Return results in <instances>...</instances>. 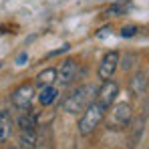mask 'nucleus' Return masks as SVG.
Listing matches in <instances>:
<instances>
[{"label":"nucleus","instance_id":"17","mask_svg":"<svg viewBox=\"0 0 149 149\" xmlns=\"http://www.w3.org/2000/svg\"><path fill=\"white\" fill-rule=\"evenodd\" d=\"M24 61H26V52H22V54L18 56V65H24Z\"/></svg>","mask_w":149,"mask_h":149},{"label":"nucleus","instance_id":"2","mask_svg":"<svg viewBox=\"0 0 149 149\" xmlns=\"http://www.w3.org/2000/svg\"><path fill=\"white\" fill-rule=\"evenodd\" d=\"M103 117H105V109L101 107L99 103H97V101L89 103V105L85 107V111H83L81 121H79V133H81L83 137L91 135V133L101 125Z\"/></svg>","mask_w":149,"mask_h":149},{"label":"nucleus","instance_id":"13","mask_svg":"<svg viewBox=\"0 0 149 149\" xmlns=\"http://www.w3.org/2000/svg\"><path fill=\"white\" fill-rule=\"evenodd\" d=\"M18 129H36V117L32 113H24L18 119Z\"/></svg>","mask_w":149,"mask_h":149},{"label":"nucleus","instance_id":"10","mask_svg":"<svg viewBox=\"0 0 149 149\" xmlns=\"http://www.w3.org/2000/svg\"><path fill=\"white\" fill-rule=\"evenodd\" d=\"M131 91L137 95V97H141V95H145L147 93V74L145 73H137L133 79H131Z\"/></svg>","mask_w":149,"mask_h":149},{"label":"nucleus","instance_id":"7","mask_svg":"<svg viewBox=\"0 0 149 149\" xmlns=\"http://www.w3.org/2000/svg\"><path fill=\"white\" fill-rule=\"evenodd\" d=\"M74 77H77V63L73 58H67L56 71V81H61V85H69L74 81Z\"/></svg>","mask_w":149,"mask_h":149},{"label":"nucleus","instance_id":"5","mask_svg":"<svg viewBox=\"0 0 149 149\" xmlns=\"http://www.w3.org/2000/svg\"><path fill=\"white\" fill-rule=\"evenodd\" d=\"M129 121H131V107H129L127 103H119V105H115L113 111H111V119H109L111 127H115V129H123V127L129 125Z\"/></svg>","mask_w":149,"mask_h":149},{"label":"nucleus","instance_id":"14","mask_svg":"<svg viewBox=\"0 0 149 149\" xmlns=\"http://www.w3.org/2000/svg\"><path fill=\"white\" fill-rule=\"evenodd\" d=\"M137 30H139V28H137V26H133V24L123 26V28H121V36H123V38H131V36H135V34H137Z\"/></svg>","mask_w":149,"mask_h":149},{"label":"nucleus","instance_id":"15","mask_svg":"<svg viewBox=\"0 0 149 149\" xmlns=\"http://www.w3.org/2000/svg\"><path fill=\"white\" fill-rule=\"evenodd\" d=\"M123 12H125V6H119V4H117V6H111L105 14H107V16H119V14H123Z\"/></svg>","mask_w":149,"mask_h":149},{"label":"nucleus","instance_id":"3","mask_svg":"<svg viewBox=\"0 0 149 149\" xmlns=\"http://www.w3.org/2000/svg\"><path fill=\"white\" fill-rule=\"evenodd\" d=\"M34 99V87L30 85V83H24V85H20L18 89H14L12 91V107L14 109H18V111H26V109H30V103Z\"/></svg>","mask_w":149,"mask_h":149},{"label":"nucleus","instance_id":"1","mask_svg":"<svg viewBox=\"0 0 149 149\" xmlns=\"http://www.w3.org/2000/svg\"><path fill=\"white\" fill-rule=\"evenodd\" d=\"M95 93H97V89L93 85H83V87H79L77 91H73L67 99L63 101V109L67 113H73V115L83 113L85 107L95 101Z\"/></svg>","mask_w":149,"mask_h":149},{"label":"nucleus","instance_id":"16","mask_svg":"<svg viewBox=\"0 0 149 149\" xmlns=\"http://www.w3.org/2000/svg\"><path fill=\"white\" fill-rule=\"evenodd\" d=\"M107 34H111V28H103V32H99L101 38H103V36H107Z\"/></svg>","mask_w":149,"mask_h":149},{"label":"nucleus","instance_id":"9","mask_svg":"<svg viewBox=\"0 0 149 149\" xmlns=\"http://www.w3.org/2000/svg\"><path fill=\"white\" fill-rule=\"evenodd\" d=\"M12 135V117L8 111H0V143L8 141Z\"/></svg>","mask_w":149,"mask_h":149},{"label":"nucleus","instance_id":"12","mask_svg":"<svg viewBox=\"0 0 149 149\" xmlns=\"http://www.w3.org/2000/svg\"><path fill=\"white\" fill-rule=\"evenodd\" d=\"M56 81V69H47L36 77V85L38 87H49Z\"/></svg>","mask_w":149,"mask_h":149},{"label":"nucleus","instance_id":"6","mask_svg":"<svg viewBox=\"0 0 149 149\" xmlns=\"http://www.w3.org/2000/svg\"><path fill=\"white\" fill-rule=\"evenodd\" d=\"M117 67H119V52H115V50H111V52H107L105 56H103V61H101L99 65V77L103 81H107V79H111L115 71H117Z\"/></svg>","mask_w":149,"mask_h":149},{"label":"nucleus","instance_id":"11","mask_svg":"<svg viewBox=\"0 0 149 149\" xmlns=\"http://www.w3.org/2000/svg\"><path fill=\"white\" fill-rule=\"evenodd\" d=\"M56 95H58V89L56 87H40V91H38V101H40V105H50L52 101L56 99Z\"/></svg>","mask_w":149,"mask_h":149},{"label":"nucleus","instance_id":"8","mask_svg":"<svg viewBox=\"0 0 149 149\" xmlns=\"http://www.w3.org/2000/svg\"><path fill=\"white\" fill-rule=\"evenodd\" d=\"M18 143H20V149H36V143H38L36 129H20Z\"/></svg>","mask_w":149,"mask_h":149},{"label":"nucleus","instance_id":"4","mask_svg":"<svg viewBox=\"0 0 149 149\" xmlns=\"http://www.w3.org/2000/svg\"><path fill=\"white\" fill-rule=\"evenodd\" d=\"M117 95H119V87H117V83H113V81H103V85H101L99 89H97V93H95V101L99 103L103 109H109L115 99H117Z\"/></svg>","mask_w":149,"mask_h":149}]
</instances>
